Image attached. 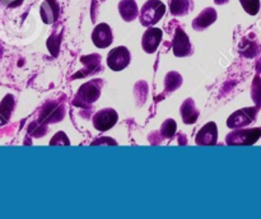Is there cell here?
<instances>
[{"label":"cell","mask_w":261,"mask_h":219,"mask_svg":"<svg viewBox=\"0 0 261 219\" xmlns=\"http://www.w3.org/2000/svg\"><path fill=\"white\" fill-rule=\"evenodd\" d=\"M98 80H92L88 83L83 84L79 89V92L75 96V101L74 103L76 106H87V104L93 103L94 101H97V98L101 94V87H99Z\"/></svg>","instance_id":"obj_2"},{"label":"cell","mask_w":261,"mask_h":219,"mask_svg":"<svg viewBox=\"0 0 261 219\" xmlns=\"http://www.w3.org/2000/svg\"><path fill=\"white\" fill-rule=\"evenodd\" d=\"M217 139H218V129H217L216 122H208L195 138L199 145H214Z\"/></svg>","instance_id":"obj_11"},{"label":"cell","mask_w":261,"mask_h":219,"mask_svg":"<svg viewBox=\"0 0 261 219\" xmlns=\"http://www.w3.org/2000/svg\"><path fill=\"white\" fill-rule=\"evenodd\" d=\"M92 41L98 48H106L112 43V31L107 23H99L92 33Z\"/></svg>","instance_id":"obj_8"},{"label":"cell","mask_w":261,"mask_h":219,"mask_svg":"<svg viewBox=\"0 0 261 219\" xmlns=\"http://www.w3.org/2000/svg\"><path fill=\"white\" fill-rule=\"evenodd\" d=\"M132 60L130 51L125 46H119L116 48H112L107 56V64L114 71H120L126 68Z\"/></svg>","instance_id":"obj_3"},{"label":"cell","mask_w":261,"mask_h":219,"mask_svg":"<svg viewBox=\"0 0 261 219\" xmlns=\"http://www.w3.org/2000/svg\"><path fill=\"white\" fill-rule=\"evenodd\" d=\"M117 112L112 108H105L97 112L93 117V125L99 131L110 130L117 122Z\"/></svg>","instance_id":"obj_6"},{"label":"cell","mask_w":261,"mask_h":219,"mask_svg":"<svg viewBox=\"0 0 261 219\" xmlns=\"http://www.w3.org/2000/svg\"><path fill=\"white\" fill-rule=\"evenodd\" d=\"M41 18L46 24H53L60 15V5L58 0H45L41 4Z\"/></svg>","instance_id":"obj_10"},{"label":"cell","mask_w":261,"mask_h":219,"mask_svg":"<svg viewBox=\"0 0 261 219\" xmlns=\"http://www.w3.org/2000/svg\"><path fill=\"white\" fill-rule=\"evenodd\" d=\"M214 2H216V4L222 5V4H227V3H228L229 0H214Z\"/></svg>","instance_id":"obj_21"},{"label":"cell","mask_w":261,"mask_h":219,"mask_svg":"<svg viewBox=\"0 0 261 219\" xmlns=\"http://www.w3.org/2000/svg\"><path fill=\"white\" fill-rule=\"evenodd\" d=\"M161 131H162L163 136L170 139V138H172L176 132V122L173 121V120H167V121L163 122L162 130H161Z\"/></svg>","instance_id":"obj_19"},{"label":"cell","mask_w":261,"mask_h":219,"mask_svg":"<svg viewBox=\"0 0 261 219\" xmlns=\"http://www.w3.org/2000/svg\"><path fill=\"white\" fill-rule=\"evenodd\" d=\"M245 12L250 15H256L260 10V0H240Z\"/></svg>","instance_id":"obj_18"},{"label":"cell","mask_w":261,"mask_h":219,"mask_svg":"<svg viewBox=\"0 0 261 219\" xmlns=\"http://www.w3.org/2000/svg\"><path fill=\"white\" fill-rule=\"evenodd\" d=\"M194 4L191 0H171L170 8L173 15H185L193 9Z\"/></svg>","instance_id":"obj_15"},{"label":"cell","mask_w":261,"mask_h":219,"mask_svg":"<svg viewBox=\"0 0 261 219\" xmlns=\"http://www.w3.org/2000/svg\"><path fill=\"white\" fill-rule=\"evenodd\" d=\"M162 36L163 32L160 28H148L142 38V46L145 52H155V50L160 46L161 41H162Z\"/></svg>","instance_id":"obj_9"},{"label":"cell","mask_w":261,"mask_h":219,"mask_svg":"<svg viewBox=\"0 0 261 219\" xmlns=\"http://www.w3.org/2000/svg\"><path fill=\"white\" fill-rule=\"evenodd\" d=\"M217 19V12L213 8H206L204 9L195 19L193 20V27L196 31L205 30L206 27H209L211 24H213Z\"/></svg>","instance_id":"obj_12"},{"label":"cell","mask_w":261,"mask_h":219,"mask_svg":"<svg viewBox=\"0 0 261 219\" xmlns=\"http://www.w3.org/2000/svg\"><path fill=\"white\" fill-rule=\"evenodd\" d=\"M23 3V0H0V4L7 8H17Z\"/></svg>","instance_id":"obj_20"},{"label":"cell","mask_w":261,"mask_h":219,"mask_svg":"<svg viewBox=\"0 0 261 219\" xmlns=\"http://www.w3.org/2000/svg\"><path fill=\"white\" fill-rule=\"evenodd\" d=\"M166 5L161 0H148L139 13V19L144 27H150L165 15Z\"/></svg>","instance_id":"obj_1"},{"label":"cell","mask_w":261,"mask_h":219,"mask_svg":"<svg viewBox=\"0 0 261 219\" xmlns=\"http://www.w3.org/2000/svg\"><path fill=\"white\" fill-rule=\"evenodd\" d=\"M255 115H256V108H254V107L240 110V111H236L229 116L227 125L231 129H240V127L249 125L255 119Z\"/></svg>","instance_id":"obj_7"},{"label":"cell","mask_w":261,"mask_h":219,"mask_svg":"<svg viewBox=\"0 0 261 219\" xmlns=\"http://www.w3.org/2000/svg\"><path fill=\"white\" fill-rule=\"evenodd\" d=\"M119 12L122 19L126 20V22L134 20L138 17V14H139L135 0H121L119 4Z\"/></svg>","instance_id":"obj_13"},{"label":"cell","mask_w":261,"mask_h":219,"mask_svg":"<svg viewBox=\"0 0 261 219\" xmlns=\"http://www.w3.org/2000/svg\"><path fill=\"white\" fill-rule=\"evenodd\" d=\"M173 53L177 58H185L193 52V45L190 42V38L185 33V31L181 30L180 27L176 28L175 36L172 40Z\"/></svg>","instance_id":"obj_5"},{"label":"cell","mask_w":261,"mask_h":219,"mask_svg":"<svg viewBox=\"0 0 261 219\" xmlns=\"http://www.w3.org/2000/svg\"><path fill=\"white\" fill-rule=\"evenodd\" d=\"M181 116L185 124H194L199 116V111L195 108V103L191 98L186 99L181 106Z\"/></svg>","instance_id":"obj_14"},{"label":"cell","mask_w":261,"mask_h":219,"mask_svg":"<svg viewBox=\"0 0 261 219\" xmlns=\"http://www.w3.org/2000/svg\"><path fill=\"white\" fill-rule=\"evenodd\" d=\"M13 107H14V99H13L12 94H8L0 103V119L3 122L9 119Z\"/></svg>","instance_id":"obj_16"},{"label":"cell","mask_w":261,"mask_h":219,"mask_svg":"<svg viewBox=\"0 0 261 219\" xmlns=\"http://www.w3.org/2000/svg\"><path fill=\"white\" fill-rule=\"evenodd\" d=\"M181 83H182V78L180 76V74L168 73L166 76V89L167 91H175L181 86Z\"/></svg>","instance_id":"obj_17"},{"label":"cell","mask_w":261,"mask_h":219,"mask_svg":"<svg viewBox=\"0 0 261 219\" xmlns=\"http://www.w3.org/2000/svg\"><path fill=\"white\" fill-rule=\"evenodd\" d=\"M261 136L260 129H249V130H234L227 136V144L229 145H249L254 144Z\"/></svg>","instance_id":"obj_4"}]
</instances>
